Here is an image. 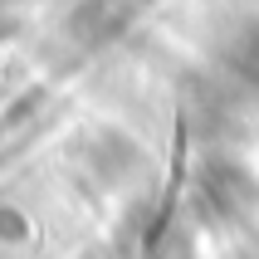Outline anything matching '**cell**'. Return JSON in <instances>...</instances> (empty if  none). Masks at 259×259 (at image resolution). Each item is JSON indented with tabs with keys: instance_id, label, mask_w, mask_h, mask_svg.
I'll return each instance as SVG.
<instances>
[{
	"instance_id": "6da1fadb",
	"label": "cell",
	"mask_w": 259,
	"mask_h": 259,
	"mask_svg": "<svg viewBox=\"0 0 259 259\" xmlns=\"http://www.w3.org/2000/svg\"><path fill=\"white\" fill-rule=\"evenodd\" d=\"M196 205H201L210 220L220 225H240V220L254 215L259 205V181L240 166V161H205L201 176H196Z\"/></svg>"
},
{
	"instance_id": "3957f363",
	"label": "cell",
	"mask_w": 259,
	"mask_h": 259,
	"mask_svg": "<svg viewBox=\"0 0 259 259\" xmlns=\"http://www.w3.org/2000/svg\"><path fill=\"white\" fill-rule=\"evenodd\" d=\"M230 78H240L245 88H259V25H240L220 49Z\"/></svg>"
},
{
	"instance_id": "7a4b0ae2",
	"label": "cell",
	"mask_w": 259,
	"mask_h": 259,
	"mask_svg": "<svg viewBox=\"0 0 259 259\" xmlns=\"http://www.w3.org/2000/svg\"><path fill=\"white\" fill-rule=\"evenodd\" d=\"M157 0H83V10L73 15V29H78V39L88 44H108L117 39L132 20H142Z\"/></svg>"
}]
</instances>
